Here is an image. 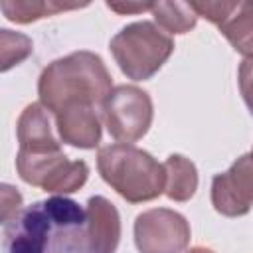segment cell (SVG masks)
<instances>
[{
    "instance_id": "cell-1",
    "label": "cell",
    "mask_w": 253,
    "mask_h": 253,
    "mask_svg": "<svg viewBox=\"0 0 253 253\" xmlns=\"http://www.w3.org/2000/svg\"><path fill=\"white\" fill-rule=\"evenodd\" d=\"M2 227L4 253H95L85 210L65 196L38 200Z\"/></svg>"
},
{
    "instance_id": "cell-2",
    "label": "cell",
    "mask_w": 253,
    "mask_h": 253,
    "mask_svg": "<svg viewBox=\"0 0 253 253\" xmlns=\"http://www.w3.org/2000/svg\"><path fill=\"white\" fill-rule=\"evenodd\" d=\"M113 89V77L105 61L87 49L53 59L38 79L40 103L53 115L67 103L101 107Z\"/></svg>"
},
{
    "instance_id": "cell-3",
    "label": "cell",
    "mask_w": 253,
    "mask_h": 253,
    "mask_svg": "<svg viewBox=\"0 0 253 253\" xmlns=\"http://www.w3.org/2000/svg\"><path fill=\"white\" fill-rule=\"evenodd\" d=\"M101 178L126 202L142 204L164 194L166 170L150 152L134 144H107L97 152Z\"/></svg>"
},
{
    "instance_id": "cell-4",
    "label": "cell",
    "mask_w": 253,
    "mask_h": 253,
    "mask_svg": "<svg viewBox=\"0 0 253 253\" xmlns=\"http://www.w3.org/2000/svg\"><path fill=\"white\" fill-rule=\"evenodd\" d=\"M109 49L123 75L132 81H146L168 61L174 40L154 22L140 20L121 28L111 38Z\"/></svg>"
},
{
    "instance_id": "cell-5",
    "label": "cell",
    "mask_w": 253,
    "mask_h": 253,
    "mask_svg": "<svg viewBox=\"0 0 253 253\" xmlns=\"http://www.w3.org/2000/svg\"><path fill=\"white\" fill-rule=\"evenodd\" d=\"M18 176L36 188L55 196L77 192L89 178L85 160H69L61 148L57 150H18L16 154Z\"/></svg>"
},
{
    "instance_id": "cell-6",
    "label": "cell",
    "mask_w": 253,
    "mask_h": 253,
    "mask_svg": "<svg viewBox=\"0 0 253 253\" xmlns=\"http://www.w3.org/2000/svg\"><path fill=\"white\" fill-rule=\"evenodd\" d=\"M101 113L109 134L117 142L132 144L148 132L154 107L144 89L136 85H119L101 105Z\"/></svg>"
},
{
    "instance_id": "cell-7",
    "label": "cell",
    "mask_w": 253,
    "mask_h": 253,
    "mask_svg": "<svg viewBox=\"0 0 253 253\" xmlns=\"http://www.w3.org/2000/svg\"><path fill=\"white\" fill-rule=\"evenodd\" d=\"M132 231L138 253H184L192 233L188 219L170 208L138 213Z\"/></svg>"
},
{
    "instance_id": "cell-8",
    "label": "cell",
    "mask_w": 253,
    "mask_h": 253,
    "mask_svg": "<svg viewBox=\"0 0 253 253\" xmlns=\"http://www.w3.org/2000/svg\"><path fill=\"white\" fill-rule=\"evenodd\" d=\"M211 206L225 217H241L253 206V152L241 154L211 180Z\"/></svg>"
},
{
    "instance_id": "cell-9",
    "label": "cell",
    "mask_w": 253,
    "mask_h": 253,
    "mask_svg": "<svg viewBox=\"0 0 253 253\" xmlns=\"http://www.w3.org/2000/svg\"><path fill=\"white\" fill-rule=\"evenodd\" d=\"M59 140L73 148L91 150L101 142V117L95 105L67 103L55 113Z\"/></svg>"
},
{
    "instance_id": "cell-10",
    "label": "cell",
    "mask_w": 253,
    "mask_h": 253,
    "mask_svg": "<svg viewBox=\"0 0 253 253\" xmlns=\"http://www.w3.org/2000/svg\"><path fill=\"white\" fill-rule=\"evenodd\" d=\"M87 233L95 253H117L121 243L119 210L105 196H91L85 208Z\"/></svg>"
},
{
    "instance_id": "cell-11",
    "label": "cell",
    "mask_w": 253,
    "mask_h": 253,
    "mask_svg": "<svg viewBox=\"0 0 253 253\" xmlns=\"http://www.w3.org/2000/svg\"><path fill=\"white\" fill-rule=\"evenodd\" d=\"M18 150H57L59 140L53 136L49 111L42 103H30L18 117L16 123Z\"/></svg>"
},
{
    "instance_id": "cell-12",
    "label": "cell",
    "mask_w": 253,
    "mask_h": 253,
    "mask_svg": "<svg viewBox=\"0 0 253 253\" xmlns=\"http://www.w3.org/2000/svg\"><path fill=\"white\" fill-rule=\"evenodd\" d=\"M217 28L237 53L253 57V2H233V8Z\"/></svg>"
},
{
    "instance_id": "cell-13",
    "label": "cell",
    "mask_w": 253,
    "mask_h": 253,
    "mask_svg": "<svg viewBox=\"0 0 253 253\" xmlns=\"http://www.w3.org/2000/svg\"><path fill=\"white\" fill-rule=\"evenodd\" d=\"M166 170V188L164 194L174 202H188L194 198L198 190V170L196 164L182 156V154H170L164 162Z\"/></svg>"
},
{
    "instance_id": "cell-14",
    "label": "cell",
    "mask_w": 253,
    "mask_h": 253,
    "mask_svg": "<svg viewBox=\"0 0 253 253\" xmlns=\"http://www.w3.org/2000/svg\"><path fill=\"white\" fill-rule=\"evenodd\" d=\"M87 4H65V2H38V0H2L0 2V10L2 14L16 24H30L47 16H55L59 12L65 10H77V8H85Z\"/></svg>"
},
{
    "instance_id": "cell-15",
    "label": "cell",
    "mask_w": 253,
    "mask_h": 253,
    "mask_svg": "<svg viewBox=\"0 0 253 253\" xmlns=\"http://www.w3.org/2000/svg\"><path fill=\"white\" fill-rule=\"evenodd\" d=\"M150 14L154 16L156 26L168 36L186 34L198 22V14L190 2H154Z\"/></svg>"
},
{
    "instance_id": "cell-16",
    "label": "cell",
    "mask_w": 253,
    "mask_h": 253,
    "mask_svg": "<svg viewBox=\"0 0 253 253\" xmlns=\"http://www.w3.org/2000/svg\"><path fill=\"white\" fill-rule=\"evenodd\" d=\"M34 51V43L28 36L12 30H0V57H2V71H8L10 67L22 63L30 53Z\"/></svg>"
},
{
    "instance_id": "cell-17",
    "label": "cell",
    "mask_w": 253,
    "mask_h": 253,
    "mask_svg": "<svg viewBox=\"0 0 253 253\" xmlns=\"http://www.w3.org/2000/svg\"><path fill=\"white\" fill-rule=\"evenodd\" d=\"M0 200H2V225L4 223H8L10 219H14L24 208H22V194L14 188V186H10V184H2V188H0Z\"/></svg>"
},
{
    "instance_id": "cell-18",
    "label": "cell",
    "mask_w": 253,
    "mask_h": 253,
    "mask_svg": "<svg viewBox=\"0 0 253 253\" xmlns=\"http://www.w3.org/2000/svg\"><path fill=\"white\" fill-rule=\"evenodd\" d=\"M237 83H239V91L241 97L253 117V57H245L239 63L237 69Z\"/></svg>"
},
{
    "instance_id": "cell-19",
    "label": "cell",
    "mask_w": 253,
    "mask_h": 253,
    "mask_svg": "<svg viewBox=\"0 0 253 253\" xmlns=\"http://www.w3.org/2000/svg\"><path fill=\"white\" fill-rule=\"evenodd\" d=\"M154 2H107V8L125 16V14H142L150 12Z\"/></svg>"
},
{
    "instance_id": "cell-20",
    "label": "cell",
    "mask_w": 253,
    "mask_h": 253,
    "mask_svg": "<svg viewBox=\"0 0 253 253\" xmlns=\"http://www.w3.org/2000/svg\"><path fill=\"white\" fill-rule=\"evenodd\" d=\"M186 253H215V251H211V249H208V247H192V249L186 251Z\"/></svg>"
},
{
    "instance_id": "cell-21",
    "label": "cell",
    "mask_w": 253,
    "mask_h": 253,
    "mask_svg": "<svg viewBox=\"0 0 253 253\" xmlns=\"http://www.w3.org/2000/svg\"><path fill=\"white\" fill-rule=\"evenodd\" d=\"M251 152H253V150H251Z\"/></svg>"
}]
</instances>
